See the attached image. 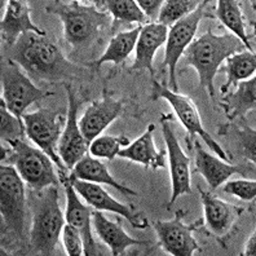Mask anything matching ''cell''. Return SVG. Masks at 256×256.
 <instances>
[{
    "mask_svg": "<svg viewBox=\"0 0 256 256\" xmlns=\"http://www.w3.org/2000/svg\"><path fill=\"white\" fill-rule=\"evenodd\" d=\"M26 74L38 80L74 79L82 72L75 64L64 56L58 46L35 32L22 35L14 44L12 57Z\"/></svg>",
    "mask_w": 256,
    "mask_h": 256,
    "instance_id": "obj_1",
    "label": "cell"
},
{
    "mask_svg": "<svg viewBox=\"0 0 256 256\" xmlns=\"http://www.w3.org/2000/svg\"><path fill=\"white\" fill-rule=\"evenodd\" d=\"M244 44L232 34L218 35L211 30L206 34L193 39L184 52L185 65L196 69L200 76V83L207 91L208 96L215 100L214 80L220 66L232 54L242 52Z\"/></svg>",
    "mask_w": 256,
    "mask_h": 256,
    "instance_id": "obj_2",
    "label": "cell"
},
{
    "mask_svg": "<svg viewBox=\"0 0 256 256\" xmlns=\"http://www.w3.org/2000/svg\"><path fill=\"white\" fill-rule=\"evenodd\" d=\"M46 12L61 20L64 38L75 50H83L91 46L97 36L112 24V16L106 10H100L94 3L87 6L76 0H57L46 6Z\"/></svg>",
    "mask_w": 256,
    "mask_h": 256,
    "instance_id": "obj_3",
    "label": "cell"
},
{
    "mask_svg": "<svg viewBox=\"0 0 256 256\" xmlns=\"http://www.w3.org/2000/svg\"><path fill=\"white\" fill-rule=\"evenodd\" d=\"M32 197L30 248L32 252L39 255H54L65 225V215L58 203V186L52 185L40 192L32 190Z\"/></svg>",
    "mask_w": 256,
    "mask_h": 256,
    "instance_id": "obj_4",
    "label": "cell"
},
{
    "mask_svg": "<svg viewBox=\"0 0 256 256\" xmlns=\"http://www.w3.org/2000/svg\"><path fill=\"white\" fill-rule=\"evenodd\" d=\"M6 144L10 149L4 150L2 146V163L13 166L32 190L40 192L52 185L58 186L61 182L54 168V162L43 150L32 146L25 140H13Z\"/></svg>",
    "mask_w": 256,
    "mask_h": 256,
    "instance_id": "obj_5",
    "label": "cell"
},
{
    "mask_svg": "<svg viewBox=\"0 0 256 256\" xmlns=\"http://www.w3.org/2000/svg\"><path fill=\"white\" fill-rule=\"evenodd\" d=\"M2 100L6 109L22 119L28 108L32 104L50 96V92L40 90L34 84L26 72H22L21 66L12 58L2 61Z\"/></svg>",
    "mask_w": 256,
    "mask_h": 256,
    "instance_id": "obj_6",
    "label": "cell"
},
{
    "mask_svg": "<svg viewBox=\"0 0 256 256\" xmlns=\"http://www.w3.org/2000/svg\"><path fill=\"white\" fill-rule=\"evenodd\" d=\"M0 212L6 228L24 240L26 219L25 182L10 164L0 166Z\"/></svg>",
    "mask_w": 256,
    "mask_h": 256,
    "instance_id": "obj_7",
    "label": "cell"
},
{
    "mask_svg": "<svg viewBox=\"0 0 256 256\" xmlns=\"http://www.w3.org/2000/svg\"><path fill=\"white\" fill-rule=\"evenodd\" d=\"M25 123L26 136L56 163L58 172L68 170L57 153L60 138L65 127V118L60 112L39 109L34 112H25L22 116Z\"/></svg>",
    "mask_w": 256,
    "mask_h": 256,
    "instance_id": "obj_8",
    "label": "cell"
},
{
    "mask_svg": "<svg viewBox=\"0 0 256 256\" xmlns=\"http://www.w3.org/2000/svg\"><path fill=\"white\" fill-rule=\"evenodd\" d=\"M152 100H158V98H164L168 101L172 106L174 112H176L178 118L180 119L182 124L186 128L190 140H196V134H200V138L206 142L207 146L212 150L216 156H219L222 160L229 162L228 154L225 153V150L220 146L212 138L211 134L204 130L200 120V116L198 114L197 106L194 105L193 101L188 96L182 94H175L172 92L168 87L160 84V82L153 78V87H152V94H150Z\"/></svg>",
    "mask_w": 256,
    "mask_h": 256,
    "instance_id": "obj_9",
    "label": "cell"
},
{
    "mask_svg": "<svg viewBox=\"0 0 256 256\" xmlns=\"http://www.w3.org/2000/svg\"><path fill=\"white\" fill-rule=\"evenodd\" d=\"M210 2H200L197 10L190 13L185 18L176 22L168 28L167 34V40H166V52L164 60L162 62V69L167 68L170 72V90L175 94H178V86L176 80V69L178 64L184 54L188 46L193 42L196 32H197L198 25L202 21V18L206 16L207 4Z\"/></svg>",
    "mask_w": 256,
    "mask_h": 256,
    "instance_id": "obj_10",
    "label": "cell"
},
{
    "mask_svg": "<svg viewBox=\"0 0 256 256\" xmlns=\"http://www.w3.org/2000/svg\"><path fill=\"white\" fill-rule=\"evenodd\" d=\"M185 214L186 212L184 210H178L176 211L175 218L170 222L156 220L153 224L158 244L166 252L174 256H193L200 251V247L193 237V232L202 226L204 220H198L194 224L186 225L182 222Z\"/></svg>",
    "mask_w": 256,
    "mask_h": 256,
    "instance_id": "obj_11",
    "label": "cell"
},
{
    "mask_svg": "<svg viewBox=\"0 0 256 256\" xmlns=\"http://www.w3.org/2000/svg\"><path fill=\"white\" fill-rule=\"evenodd\" d=\"M172 116H162L160 124H162L163 138L167 148V156L170 160V174H171L172 194L167 208H171L174 203L182 194L192 193L190 185V158L182 152V146L178 144L175 132L171 127Z\"/></svg>",
    "mask_w": 256,
    "mask_h": 256,
    "instance_id": "obj_12",
    "label": "cell"
},
{
    "mask_svg": "<svg viewBox=\"0 0 256 256\" xmlns=\"http://www.w3.org/2000/svg\"><path fill=\"white\" fill-rule=\"evenodd\" d=\"M66 94L69 101V109H68V116L64 127L62 134L60 138L57 153L64 162L65 167L69 171L74 168V166L79 160L88 154L90 152V142L86 140L79 127V122L76 120L79 112V102L75 97L70 86H66Z\"/></svg>",
    "mask_w": 256,
    "mask_h": 256,
    "instance_id": "obj_13",
    "label": "cell"
},
{
    "mask_svg": "<svg viewBox=\"0 0 256 256\" xmlns=\"http://www.w3.org/2000/svg\"><path fill=\"white\" fill-rule=\"evenodd\" d=\"M68 178H69V176H68ZM69 182L72 184L76 193L94 210L109 211V212L122 216L134 229L148 228L149 220L144 212H134L132 207L116 200L105 189L100 186V184L83 182V180H78V178H69Z\"/></svg>",
    "mask_w": 256,
    "mask_h": 256,
    "instance_id": "obj_14",
    "label": "cell"
},
{
    "mask_svg": "<svg viewBox=\"0 0 256 256\" xmlns=\"http://www.w3.org/2000/svg\"><path fill=\"white\" fill-rule=\"evenodd\" d=\"M60 182L64 184L66 193V212L65 220L68 224L78 229L84 242V255L94 256L101 255V250L94 238V225H92V208L86 206L79 200L78 193L74 189L68 176L64 172H60Z\"/></svg>",
    "mask_w": 256,
    "mask_h": 256,
    "instance_id": "obj_15",
    "label": "cell"
},
{
    "mask_svg": "<svg viewBox=\"0 0 256 256\" xmlns=\"http://www.w3.org/2000/svg\"><path fill=\"white\" fill-rule=\"evenodd\" d=\"M35 32L46 36L47 32L38 28L30 17V8L25 0H10L6 3V13L0 22V35L3 43L14 46L22 35Z\"/></svg>",
    "mask_w": 256,
    "mask_h": 256,
    "instance_id": "obj_16",
    "label": "cell"
},
{
    "mask_svg": "<svg viewBox=\"0 0 256 256\" xmlns=\"http://www.w3.org/2000/svg\"><path fill=\"white\" fill-rule=\"evenodd\" d=\"M122 109V102L109 96L94 101L79 119V127L86 140L91 144L94 138L102 134L105 128L109 127L120 116Z\"/></svg>",
    "mask_w": 256,
    "mask_h": 256,
    "instance_id": "obj_17",
    "label": "cell"
},
{
    "mask_svg": "<svg viewBox=\"0 0 256 256\" xmlns=\"http://www.w3.org/2000/svg\"><path fill=\"white\" fill-rule=\"evenodd\" d=\"M200 196L203 204V212H204V222L214 234L222 237L230 230L242 210L220 200L211 192L200 188Z\"/></svg>",
    "mask_w": 256,
    "mask_h": 256,
    "instance_id": "obj_18",
    "label": "cell"
},
{
    "mask_svg": "<svg viewBox=\"0 0 256 256\" xmlns=\"http://www.w3.org/2000/svg\"><path fill=\"white\" fill-rule=\"evenodd\" d=\"M168 34V28L160 24H146L141 28L136 43V57L132 64V70H149L152 76H156L153 60L156 52L164 46Z\"/></svg>",
    "mask_w": 256,
    "mask_h": 256,
    "instance_id": "obj_19",
    "label": "cell"
},
{
    "mask_svg": "<svg viewBox=\"0 0 256 256\" xmlns=\"http://www.w3.org/2000/svg\"><path fill=\"white\" fill-rule=\"evenodd\" d=\"M92 225H94V232L100 237V240L106 246H109L112 256L126 255V250L128 247L146 244L145 240H134L131 236H128L124 229L122 228L120 220L110 222L98 210L92 211Z\"/></svg>",
    "mask_w": 256,
    "mask_h": 256,
    "instance_id": "obj_20",
    "label": "cell"
},
{
    "mask_svg": "<svg viewBox=\"0 0 256 256\" xmlns=\"http://www.w3.org/2000/svg\"><path fill=\"white\" fill-rule=\"evenodd\" d=\"M194 160L196 168L198 174L204 178L211 190H216L218 188L234 174H244V170L238 166L229 164L222 160L219 156H214L200 146V141L194 142Z\"/></svg>",
    "mask_w": 256,
    "mask_h": 256,
    "instance_id": "obj_21",
    "label": "cell"
},
{
    "mask_svg": "<svg viewBox=\"0 0 256 256\" xmlns=\"http://www.w3.org/2000/svg\"><path fill=\"white\" fill-rule=\"evenodd\" d=\"M154 128H156L154 124L148 126L146 131L141 134L138 140H134L128 146L120 150L118 153V156L130 160L132 162L140 163V164L145 166L146 168H152L154 171L164 167L167 152H164V150L158 152L156 150L153 140Z\"/></svg>",
    "mask_w": 256,
    "mask_h": 256,
    "instance_id": "obj_22",
    "label": "cell"
},
{
    "mask_svg": "<svg viewBox=\"0 0 256 256\" xmlns=\"http://www.w3.org/2000/svg\"><path fill=\"white\" fill-rule=\"evenodd\" d=\"M69 178H78V180L94 182V184H105L112 186L120 193L126 194V196H138V193L132 190L131 188H127L120 184V182H118V180H116L110 175L106 166L101 163L98 160H96L94 156H90V154H86L74 166V168L70 171Z\"/></svg>",
    "mask_w": 256,
    "mask_h": 256,
    "instance_id": "obj_23",
    "label": "cell"
},
{
    "mask_svg": "<svg viewBox=\"0 0 256 256\" xmlns=\"http://www.w3.org/2000/svg\"><path fill=\"white\" fill-rule=\"evenodd\" d=\"M256 105V79L255 76L240 82L236 90L222 97V106L230 120L244 118L247 112L255 110Z\"/></svg>",
    "mask_w": 256,
    "mask_h": 256,
    "instance_id": "obj_24",
    "label": "cell"
},
{
    "mask_svg": "<svg viewBox=\"0 0 256 256\" xmlns=\"http://www.w3.org/2000/svg\"><path fill=\"white\" fill-rule=\"evenodd\" d=\"M225 61L226 66L222 69V72H226L228 79L220 90L222 94L230 92V88L236 87L240 82L252 78L256 72V57L255 54L250 50H242L232 54Z\"/></svg>",
    "mask_w": 256,
    "mask_h": 256,
    "instance_id": "obj_25",
    "label": "cell"
},
{
    "mask_svg": "<svg viewBox=\"0 0 256 256\" xmlns=\"http://www.w3.org/2000/svg\"><path fill=\"white\" fill-rule=\"evenodd\" d=\"M100 10L102 8L112 16V30L116 32V28L122 24H132L138 22L140 25L149 24L140 6L134 0H106V2H92Z\"/></svg>",
    "mask_w": 256,
    "mask_h": 256,
    "instance_id": "obj_26",
    "label": "cell"
},
{
    "mask_svg": "<svg viewBox=\"0 0 256 256\" xmlns=\"http://www.w3.org/2000/svg\"><path fill=\"white\" fill-rule=\"evenodd\" d=\"M142 25H138V28H132L130 32H118L110 39L109 46L106 47L105 52L97 60L94 65L100 68L105 62L120 64L132 54V50L136 48L138 35H140Z\"/></svg>",
    "mask_w": 256,
    "mask_h": 256,
    "instance_id": "obj_27",
    "label": "cell"
},
{
    "mask_svg": "<svg viewBox=\"0 0 256 256\" xmlns=\"http://www.w3.org/2000/svg\"><path fill=\"white\" fill-rule=\"evenodd\" d=\"M216 17L226 28H229L237 39H240L247 50L252 52V46L250 43L248 35L244 30V14L240 6L236 0H219L216 6Z\"/></svg>",
    "mask_w": 256,
    "mask_h": 256,
    "instance_id": "obj_28",
    "label": "cell"
},
{
    "mask_svg": "<svg viewBox=\"0 0 256 256\" xmlns=\"http://www.w3.org/2000/svg\"><path fill=\"white\" fill-rule=\"evenodd\" d=\"M200 2L198 0H166L158 17V24L171 28L176 22L185 18L197 10Z\"/></svg>",
    "mask_w": 256,
    "mask_h": 256,
    "instance_id": "obj_29",
    "label": "cell"
},
{
    "mask_svg": "<svg viewBox=\"0 0 256 256\" xmlns=\"http://www.w3.org/2000/svg\"><path fill=\"white\" fill-rule=\"evenodd\" d=\"M131 144L130 140L124 134L120 136H109L104 134L94 138L90 144V154L94 158H105L108 160H116L118 153L122 150L123 146H128Z\"/></svg>",
    "mask_w": 256,
    "mask_h": 256,
    "instance_id": "obj_30",
    "label": "cell"
},
{
    "mask_svg": "<svg viewBox=\"0 0 256 256\" xmlns=\"http://www.w3.org/2000/svg\"><path fill=\"white\" fill-rule=\"evenodd\" d=\"M0 116H2V127H0V138L4 142L13 140H24L26 134L25 123L21 118L6 109L4 101H0Z\"/></svg>",
    "mask_w": 256,
    "mask_h": 256,
    "instance_id": "obj_31",
    "label": "cell"
},
{
    "mask_svg": "<svg viewBox=\"0 0 256 256\" xmlns=\"http://www.w3.org/2000/svg\"><path fill=\"white\" fill-rule=\"evenodd\" d=\"M61 242L66 254L70 256L84 255V242L78 229L70 224H65L61 232Z\"/></svg>",
    "mask_w": 256,
    "mask_h": 256,
    "instance_id": "obj_32",
    "label": "cell"
},
{
    "mask_svg": "<svg viewBox=\"0 0 256 256\" xmlns=\"http://www.w3.org/2000/svg\"><path fill=\"white\" fill-rule=\"evenodd\" d=\"M222 192L224 193L232 194L236 197L240 198L242 200H255L256 197V182L255 180H232V182H225L222 185Z\"/></svg>",
    "mask_w": 256,
    "mask_h": 256,
    "instance_id": "obj_33",
    "label": "cell"
},
{
    "mask_svg": "<svg viewBox=\"0 0 256 256\" xmlns=\"http://www.w3.org/2000/svg\"><path fill=\"white\" fill-rule=\"evenodd\" d=\"M238 134H240V144H242L244 156H247V160L255 163V130L250 127H244Z\"/></svg>",
    "mask_w": 256,
    "mask_h": 256,
    "instance_id": "obj_34",
    "label": "cell"
},
{
    "mask_svg": "<svg viewBox=\"0 0 256 256\" xmlns=\"http://www.w3.org/2000/svg\"><path fill=\"white\" fill-rule=\"evenodd\" d=\"M136 3L140 6L142 13L146 16L149 24H156L158 22L160 12L163 6V0H138Z\"/></svg>",
    "mask_w": 256,
    "mask_h": 256,
    "instance_id": "obj_35",
    "label": "cell"
},
{
    "mask_svg": "<svg viewBox=\"0 0 256 256\" xmlns=\"http://www.w3.org/2000/svg\"><path fill=\"white\" fill-rule=\"evenodd\" d=\"M255 246H256V234L252 233L250 236V238L247 240L246 244H244V252L242 255L244 256H255Z\"/></svg>",
    "mask_w": 256,
    "mask_h": 256,
    "instance_id": "obj_36",
    "label": "cell"
}]
</instances>
